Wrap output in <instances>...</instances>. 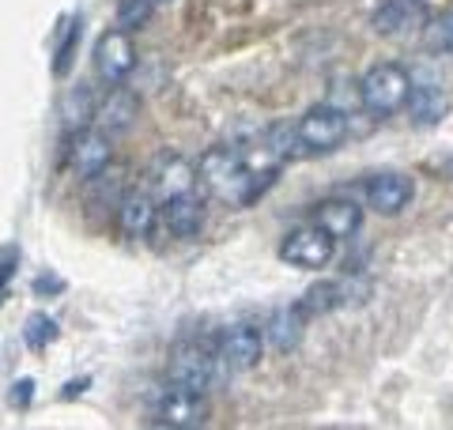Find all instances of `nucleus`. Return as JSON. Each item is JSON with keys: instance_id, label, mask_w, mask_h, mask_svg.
I'll return each instance as SVG.
<instances>
[{"instance_id": "7c9ffc66", "label": "nucleus", "mask_w": 453, "mask_h": 430, "mask_svg": "<svg viewBox=\"0 0 453 430\" xmlns=\"http://www.w3.org/2000/svg\"><path fill=\"white\" fill-rule=\"evenodd\" d=\"M449 170H453V163H449Z\"/></svg>"}, {"instance_id": "9d476101", "label": "nucleus", "mask_w": 453, "mask_h": 430, "mask_svg": "<svg viewBox=\"0 0 453 430\" xmlns=\"http://www.w3.org/2000/svg\"><path fill=\"white\" fill-rule=\"evenodd\" d=\"M363 193H366V208H371V211H378V215H401L416 200V181L408 174H396V170H381V174L366 178Z\"/></svg>"}, {"instance_id": "c756f323", "label": "nucleus", "mask_w": 453, "mask_h": 430, "mask_svg": "<svg viewBox=\"0 0 453 430\" xmlns=\"http://www.w3.org/2000/svg\"><path fill=\"white\" fill-rule=\"evenodd\" d=\"M83 385H88V381H73V385H65V396H76V393H83Z\"/></svg>"}, {"instance_id": "f3484780", "label": "nucleus", "mask_w": 453, "mask_h": 430, "mask_svg": "<svg viewBox=\"0 0 453 430\" xmlns=\"http://www.w3.org/2000/svg\"><path fill=\"white\" fill-rule=\"evenodd\" d=\"M314 223L321 227V231H329L336 242H348V238L359 234L363 208L351 196H329V200H321V204L314 208Z\"/></svg>"}, {"instance_id": "7ed1b4c3", "label": "nucleus", "mask_w": 453, "mask_h": 430, "mask_svg": "<svg viewBox=\"0 0 453 430\" xmlns=\"http://www.w3.org/2000/svg\"><path fill=\"white\" fill-rule=\"evenodd\" d=\"M151 423L170 430H196L208 423V400L204 393H193L186 385H163L151 396Z\"/></svg>"}, {"instance_id": "4be33fe9", "label": "nucleus", "mask_w": 453, "mask_h": 430, "mask_svg": "<svg viewBox=\"0 0 453 430\" xmlns=\"http://www.w3.org/2000/svg\"><path fill=\"white\" fill-rule=\"evenodd\" d=\"M265 148H268V155H273L276 163H291V159H303L306 155L303 140H299V128L295 125H273L268 128V136H265Z\"/></svg>"}, {"instance_id": "dca6fc26", "label": "nucleus", "mask_w": 453, "mask_h": 430, "mask_svg": "<svg viewBox=\"0 0 453 430\" xmlns=\"http://www.w3.org/2000/svg\"><path fill=\"white\" fill-rule=\"evenodd\" d=\"M423 23H427V4L423 0H386L371 19L374 35L381 38H401V35L423 31Z\"/></svg>"}, {"instance_id": "bb28decb", "label": "nucleus", "mask_w": 453, "mask_h": 430, "mask_svg": "<svg viewBox=\"0 0 453 430\" xmlns=\"http://www.w3.org/2000/svg\"><path fill=\"white\" fill-rule=\"evenodd\" d=\"M16 265H19V246H4V250H0V291H4L8 280L16 276Z\"/></svg>"}, {"instance_id": "2eb2a0df", "label": "nucleus", "mask_w": 453, "mask_h": 430, "mask_svg": "<svg viewBox=\"0 0 453 430\" xmlns=\"http://www.w3.org/2000/svg\"><path fill=\"white\" fill-rule=\"evenodd\" d=\"M404 110H408V118H412V125L434 128V125L446 121V113H449V95H446L442 83L412 76V91H408Z\"/></svg>"}, {"instance_id": "20e7f679", "label": "nucleus", "mask_w": 453, "mask_h": 430, "mask_svg": "<svg viewBox=\"0 0 453 430\" xmlns=\"http://www.w3.org/2000/svg\"><path fill=\"white\" fill-rule=\"evenodd\" d=\"M216 366H219L216 348H208L204 340H181L170 351L166 378L174 385H186L193 393H208V385L216 381Z\"/></svg>"}, {"instance_id": "a878e982", "label": "nucleus", "mask_w": 453, "mask_h": 430, "mask_svg": "<svg viewBox=\"0 0 453 430\" xmlns=\"http://www.w3.org/2000/svg\"><path fill=\"white\" fill-rule=\"evenodd\" d=\"M80 35H83V23H80V16H76L73 23H68L61 46H57V53H53V72H57V76H68V68H73V53H76V46H80Z\"/></svg>"}, {"instance_id": "c85d7f7f", "label": "nucleus", "mask_w": 453, "mask_h": 430, "mask_svg": "<svg viewBox=\"0 0 453 430\" xmlns=\"http://www.w3.org/2000/svg\"><path fill=\"white\" fill-rule=\"evenodd\" d=\"M61 280H46V276H42V280H35V295H46V291H61Z\"/></svg>"}, {"instance_id": "473e14b6", "label": "nucleus", "mask_w": 453, "mask_h": 430, "mask_svg": "<svg viewBox=\"0 0 453 430\" xmlns=\"http://www.w3.org/2000/svg\"><path fill=\"white\" fill-rule=\"evenodd\" d=\"M159 4H163V0H159Z\"/></svg>"}, {"instance_id": "f03ea898", "label": "nucleus", "mask_w": 453, "mask_h": 430, "mask_svg": "<svg viewBox=\"0 0 453 430\" xmlns=\"http://www.w3.org/2000/svg\"><path fill=\"white\" fill-rule=\"evenodd\" d=\"M408 91H412V72L396 61H381L363 72L359 106L371 113V118H393V113L404 110Z\"/></svg>"}, {"instance_id": "aec40b11", "label": "nucleus", "mask_w": 453, "mask_h": 430, "mask_svg": "<svg viewBox=\"0 0 453 430\" xmlns=\"http://www.w3.org/2000/svg\"><path fill=\"white\" fill-rule=\"evenodd\" d=\"M348 303H356V283L351 280H333V283L310 287L299 306L306 310V318H314V313H333V310L348 306Z\"/></svg>"}, {"instance_id": "412c9836", "label": "nucleus", "mask_w": 453, "mask_h": 430, "mask_svg": "<svg viewBox=\"0 0 453 430\" xmlns=\"http://www.w3.org/2000/svg\"><path fill=\"white\" fill-rule=\"evenodd\" d=\"M121 196H125V174H121V170H113V163H110L103 174L91 178L88 208H95V211H103V208H106V211H118Z\"/></svg>"}, {"instance_id": "9b49d317", "label": "nucleus", "mask_w": 453, "mask_h": 430, "mask_svg": "<svg viewBox=\"0 0 453 430\" xmlns=\"http://www.w3.org/2000/svg\"><path fill=\"white\" fill-rule=\"evenodd\" d=\"M159 219H163V211H159V200H155L151 193L136 189V193L121 196V204H118V231H121V238L144 242V238L155 234Z\"/></svg>"}, {"instance_id": "0eeeda50", "label": "nucleus", "mask_w": 453, "mask_h": 430, "mask_svg": "<svg viewBox=\"0 0 453 430\" xmlns=\"http://www.w3.org/2000/svg\"><path fill=\"white\" fill-rule=\"evenodd\" d=\"M136 68V46H133V35L121 31V27H110V31L98 35L95 42V72L106 88H121L125 80L133 76Z\"/></svg>"}, {"instance_id": "39448f33", "label": "nucleus", "mask_w": 453, "mask_h": 430, "mask_svg": "<svg viewBox=\"0 0 453 430\" xmlns=\"http://www.w3.org/2000/svg\"><path fill=\"white\" fill-rule=\"evenodd\" d=\"M333 257H336V238L329 231H321L318 223L295 227L280 242V261H288L291 268H303V272H318L325 265H333Z\"/></svg>"}, {"instance_id": "1a4fd4ad", "label": "nucleus", "mask_w": 453, "mask_h": 430, "mask_svg": "<svg viewBox=\"0 0 453 430\" xmlns=\"http://www.w3.org/2000/svg\"><path fill=\"white\" fill-rule=\"evenodd\" d=\"M113 163V136H106L103 128H80L73 133V143H68V166L80 181H91L95 174Z\"/></svg>"}, {"instance_id": "ddd939ff", "label": "nucleus", "mask_w": 453, "mask_h": 430, "mask_svg": "<svg viewBox=\"0 0 453 430\" xmlns=\"http://www.w3.org/2000/svg\"><path fill=\"white\" fill-rule=\"evenodd\" d=\"M159 211H163L166 231L174 234V238H181V242H189V238H196V234L204 231L208 208H204V193L201 189H189V193H178V196L163 200Z\"/></svg>"}, {"instance_id": "cd10ccee", "label": "nucleus", "mask_w": 453, "mask_h": 430, "mask_svg": "<svg viewBox=\"0 0 453 430\" xmlns=\"http://www.w3.org/2000/svg\"><path fill=\"white\" fill-rule=\"evenodd\" d=\"M31 396H35V381L31 378H19L16 385H12V404L16 408H27L31 404Z\"/></svg>"}, {"instance_id": "b1692460", "label": "nucleus", "mask_w": 453, "mask_h": 430, "mask_svg": "<svg viewBox=\"0 0 453 430\" xmlns=\"http://www.w3.org/2000/svg\"><path fill=\"white\" fill-rule=\"evenodd\" d=\"M155 8H159V0H118V27L133 35L140 27H148Z\"/></svg>"}, {"instance_id": "5701e85b", "label": "nucleus", "mask_w": 453, "mask_h": 430, "mask_svg": "<svg viewBox=\"0 0 453 430\" xmlns=\"http://www.w3.org/2000/svg\"><path fill=\"white\" fill-rule=\"evenodd\" d=\"M423 46L431 53L453 57V8L438 12V16H427V23H423Z\"/></svg>"}, {"instance_id": "2f4dec72", "label": "nucleus", "mask_w": 453, "mask_h": 430, "mask_svg": "<svg viewBox=\"0 0 453 430\" xmlns=\"http://www.w3.org/2000/svg\"><path fill=\"white\" fill-rule=\"evenodd\" d=\"M423 4H427V0H423Z\"/></svg>"}, {"instance_id": "4468645a", "label": "nucleus", "mask_w": 453, "mask_h": 430, "mask_svg": "<svg viewBox=\"0 0 453 430\" xmlns=\"http://www.w3.org/2000/svg\"><path fill=\"white\" fill-rule=\"evenodd\" d=\"M136 118H140V98H136V91H129L121 83V88H110L106 98H98L95 128H103L106 136H121L136 125Z\"/></svg>"}, {"instance_id": "a211bd4d", "label": "nucleus", "mask_w": 453, "mask_h": 430, "mask_svg": "<svg viewBox=\"0 0 453 430\" xmlns=\"http://www.w3.org/2000/svg\"><path fill=\"white\" fill-rule=\"evenodd\" d=\"M306 336V310L303 306H280L265 325V340L273 343L280 355H291Z\"/></svg>"}, {"instance_id": "393cba45", "label": "nucleus", "mask_w": 453, "mask_h": 430, "mask_svg": "<svg viewBox=\"0 0 453 430\" xmlns=\"http://www.w3.org/2000/svg\"><path fill=\"white\" fill-rule=\"evenodd\" d=\"M23 340H27V348H31V351L50 348V343L57 340V321L46 318V313H31L27 325H23Z\"/></svg>"}, {"instance_id": "6e6552de", "label": "nucleus", "mask_w": 453, "mask_h": 430, "mask_svg": "<svg viewBox=\"0 0 453 430\" xmlns=\"http://www.w3.org/2000/svg\"><path fill=\"white\" fill-rule=\"evenodd\" d=\"M219 363L226 370H234V374H246V370H253L261 363L265 355V325L257 321H238L231 325L226 333L219 336Z\"/></svg>"}, {"instance_id": "423d86ee", "label": "nucleus", "mask_w": 453, "mask_h": 430, "mask_svg": "<svg viewBox=\"0 0 453 430\" xmlns=\"http://www.w3.org/2000/svg\"><path fill=\"white\" fill-rule=\"evenodd\" d=\"M295 128H299V140H303L306 155H329L348 136V113L340 106H333V103H318V106H310L303 113Z\"/></svg>"}, {"instance_id": "f8f14e48", "label": "nucleus", "mask_w": 453, "mask_h": 430, "mask_svg": "<svg viewBox=\"0 0 453 430\" xmlns=\"http://www.w3.org/2000/svg\"><path fill=\"white\" fill-rule=\"evenodd\" d=\"M148 178H151V189H155V196H159V200H170V196L189 193V189H201L196 166L186 159V155H178V151L159 155V159L151 163Z\"/></svg>"}, {"instance_id": "6ab92c4d", "label": "nucleus", "mask_w": 453, "mask_h": 430, "mask_svg": "<svg viewBox=\"0 0 453 430\" xmlns=\"http://www.w3.org/2000/svg\"><path fill=\"white\" fill-rule=\"evenodd\" d=\"M95 110H98V98L88 83H73L61 98V121L68 133H80V128H91L95 125Z\"/></svg>"}, {"instance_id": "f257e3e1", "label": "nucleus", "mask_w": 453, "mask_h": 430, "mask_svg": "<svg viewBox=\"0 0 453 430\" xmlns=\"http://www.w3.org/2000/svg\"><path fill=\"white\" fill-rule=\"evenodd\" d=\"M196 178L208 193H216L219 200H231V204H250V200H257L268 185L276 181V174H265L257 181V174L246 166V159L238 155L234 148H208L201 159H196Z\"/></svg>"}]
</instances>
